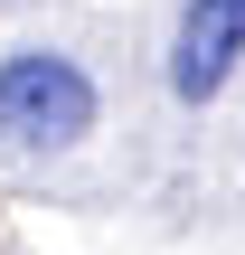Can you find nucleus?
<instances>
[{
	"label": "nucleus",
	"instance_id": "nucleus-1",
	"mask_svg": "<svg viewBox=\"0 0 245 255\" xmlns=\"http://www.w3.org/2000/svg\"><path fill=\"white\" fill-rule=\"evenodd\" d=\"M104 95L66 47H9L0 57V142L9 151H76L94 132Z\"/></svg>",
	"mask_w": 245,
	"mask_h": 255
},
{
	"label": "nucleus",
	"instance_id": "nucleus-2",
	"mask_svg": "<svg viewBox=\"0 0 245 255\" xmlns=\"http://www.w3.org/2000/svg\"><path fill=\"white\" fill-rule=\"evenodd\" d=\"M245 57V0H189L179 9V38H170V95L179 104H208Z\"/></svg>",
	"mask_w": 245,
	"mask_h": 255
}]
</instances>
